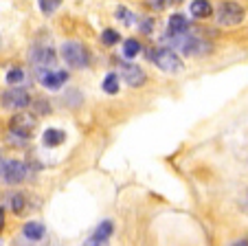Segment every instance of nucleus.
<instances>
[{
  "instance_id": "obj_1",
  "label": "nucleus",
  "mask_w": 248,
  "mask_h": 246,
  "mask_svg": "<svg viewBox=\"0 0 248 246\" xmlns=\"http://www.w3.org/2000/svg\"><path fill=\"white\" fill-rule=\"evenodd\" d=\"M27 165L22 161H7L0 154V178L7 182V185H18V182L27 180Z\"/></svg>"
},
{
  "instance_id": "obj_24",
  "label": "nucleus",
  "mask_w": 248,
  "mask_h": 246,
  "mask_svg": "<svg viewBox=\"0 0 248 246\" xmlns=\"http://www.w3.org/2000/svg\"><path fill=\"white\" fill-rule=\"evenodd\" d=\"M84 246H108L106 240H97V237H90V240L84 242Z\"/></svg>"
},
{
  "instance_id": "obj_3",
  "label": "nucleus",
  "mask_w": 248,
  "mask_h": 246,
  "mask_svg": "<svg viewBox=\"0 0 248 246\" xmlns=\"http://www.w3.org/2000/svg\"><path fill=\"white\" fill-rule=\"evenodd\" d=\"M35 126H38V121H35L33 115H29V112H18V115L11 119L9 130H11V134L29 139V136H33V132H35Z\"/></svg>"
},
{
  "instance_id": "obj_2",
  "label": "nucleus",
  "mask_w": 248,
  "mask_h": 246,
  "mask_svg": "<svg viewBox=\"0 0 248 246\" xmlns=\"http://www.w3.org/2000/svg\"><path fill=\"white\" fill-rule=\"evenodd\" d=\"M62 57L70 68H84L88 64V51L81 42H64L62 44Z\"/></svg>"
},
{
  "instance_id": "obj_6",
  "label": "nucleus",
  "mask_w": 248,
  "mask_h": 246,
  "mask_svg": "<svg viewBox=\"0 0 248 246\" xmlns=\"http://www.w3.org/2000/svg\"><path fill=\"white\" fill-rule=\"evenodd\" d=\"M2 108L5 110H22V108H27L29 103H31V97H29V93L24 88H20V86H14V88L5 90L2 93Z\"/></svg>"
},
{
  "instance_id": "obj_4",
  "label": "nucleus",
  "mask_w": 248,
  "mask_h": 246,
  "mask_svg": "<svg viewBox=\"0 0 248 246\" xmlns=\"http://www.w3.org/2000/svg\"><path fill=\"white\" fill-rule=\"evenodd\" d=\"M244 20V7L237 5V2H222L220 7H217V22L222 24V27H235V24H239Z\"/></svg>"
},
{
  "instance_id": "obj_17",
  "label": "nucleus",
  "mask_w": 248,
  "mask_h": 246,
  "mask_svg": "<svg viewBox=\"0 0 248 246\" xmlns=\"http://www.w3.org/2000/svg\"><path fill=\"white\" fill-rule=\"evenodd\" d=\"M140 53V44H139V40H125L123 42V55L125 57H136Z\"/></svg>"
},
{
  "instance_id": "obj_26",
  "label": "nucleus",
  "mask_w": 248,
  "mask_h": 246,
  "mask_svg": "<svg viewBox=\"0 0 248 246\" xmlns=\"http://www.w3.org/2000/svg\"><path fill=\"white\" fill-rule=\"evenodd\" d=\"M2 227H5V211L0 209V231H2Z\"/></svg>"
},
{
  "instance_id": "obj_23",
  "label": "nucleus",
  "mask_w": 248,
  "mask_h": 246,
  "mask_svg": "<svg viewBox=\"0 0 248 246\" xmlns=\"http://www.w3.org/2000/svg\"><path fill=\"white\" fill-rule=\"evenodd\" d=\"M147 5L152 7V9H156V11H160L165 5H167V0H147Z\"/></svg>"
},
{
  "instance_id": "obj_16",
  "label": "nucleus",
  "mask_w": 248,
  "mask_h": 246,
  "mask_svg": "<svg viewBox=\"0 0 248 246\" xmlns=\"http://www.w3.org/2000/svg\"><path fill=\"white\" fill-rule=\"evenodd\" d=\"M112 231H114L112 222H110V220H106V222H101L97 227V231H94L93 237H97V240H108V237L112 235Z\"/></svg>"
},
{
  "instance_id": "obj_18",
  "label": "nucleus",
  "mask_w": 248,
  "mask_h": 246,
  "mask_svg": "<svg viewBox=\"0 0 248 246\" xmlns=\"http://www.w3.org/2000/svg\"><path fill=\"white\" fill-rule=\"evenodd\" d=\"M60 5H62V0H40V9H42L44 16L55 14L60 9Z\"/></svg>"
},
{
  "instance_id": "obj_25",
  "label": "nucleus",
  "mask_w": 248,
  "mask_h": 246,
  "mask_svg": "<svg viewBox=\"0 0 248 246\" xmlns=\"http://www.w3.org/2000/svg\"><path fill=\"white\" fill-rule=\"evenodd\" d=\"M140 29H143V33H150V31H152V20H143Z\"/></svg>"
},
{
  "instance_id": "obj_14",
  "label": "nucleus",
  "mask_w": 248,
  "mask_h": 246,
  "mask_svg": "<svg viewBox=\"0 0 248 246\" xmlns=\"http://www.w3.org/2000/svg\"><path fill=\"white\" fill-rule=\"evenodd\" d=\"M66 141V134L62 130H57V128H48L46 132H44V145H48V148H57V145H62Z\"/></svg>"
},
{
  "instance_id": "obj_13",
  "label": "nucleus",
  "mask_w": 248,
  "mask_h": 246,
  "mask_svg": "<svg viewBox=\"0 0 248 246\" xmlns=\"http://www.w3.org/2000/svg\"><path fill=\"white\" fill-rule=\"evenodd\" d=\"M189 9H191L193 18H209L213 14V7L209 5V0H193Z\"/></svg>"
},
{
  "instance_id": "obj_9",
  "label": "nucleus",
  "mask_w": 248,
  "mask_h": 246,
  "mask_svg": "<svg viewBox=\"0 0 248 246\" xmlns=\"http://www.w3.org/2000/svg\"><path fill=\"white\" fill-rule=\"evenodd\" d=\"M35 73H38V79L42 82L44 88H51V90L60 88L66 79H68V73H66V70L48 68V70H35Z\"/></svg>"
},
{
  "instance_id": "obj_27",
  "label": "nucleus",
  "mask_w": 248,
  "mask_h": 246,
  "mask_svg": "<svg viewBox=\"0 0 248 246\" xmlns=\"http://www.w3.org/2000/svg\"><path fill=\"white\" fill-rule=\"evenodd\" d=\"M233 246H248V242H246V240H242V242H237V244H233Z\"/></svg>"
},
{
  "instance_id": "obj_15",
  "label": "nucleus",
  "mask_w": 248,
  "mask_h": 246,
  "mask_svg": "<svg viewBox=\"0 0 248 246\" xmlns=\"http://www.w3.org/2000/svg\"><path fill=\"white\" fill-rule=\"evenodd\" d=\"M101 88H103V93H108V95H117V93H119V75L108 73V75H106V79H103Z\"/></svg>"
},
{
  "instance_id": "obj_12",
  "label": "nucleus",
  "mask_w": 248,
  "mask_h": 246,
  "mask_svg": "<svg viewBox=\"0 0 248 246\" xmlns=\"http://www.w3.org/2000/svg\"><path fill=\"white\" fill-rule=\"evenodd\" d=\"M22 233H24V237H27V240L38 242V240H42V237H44L46 229H44L42 222H27V224H24V229H22Z\"/></svg>"
},
{
  "instance_id": "obj_10",
  "label": "nucleus",
  "mask_w": 248,
  "mask_h": 246,
  "mask_svg": "<svg viewBox=\"0 0 248 246\" xmlns=\"http://www.w3.org/2000/svg\"><path fill=\"white\" fill-rule=\"evenodd\" d=\"M121 77L125 79L132 88L143 86V84H145V79H147L145 73H143V68H139L136 64H121Z\"/></svg>"
},
{
  "instance_id": "obj_7",
  "label": "nucleus",
  "mask_w": 248,
  "mask_h": 246,
  "mask_svg": "<svg viewBox=\"0 0 248 246\" xmlns=\"http://www.w3.org/2000/svg\"><path fill=\"white\" fill-rule=\"evenodd\" d=\"M31 64L35 70H48L55 66V51L51 47L31 49Z\"/></svg>"
},
{
  "instance_id": "obj_21",
  "label": "nucleus",
  "mask_w": 248,
  "mask_h": 246,
  "mask_svg": "<svg viewBox=\"0 0 248 246\" xmlns=\"http://www.w3.org/2000/svg\"><path fill=\"white\" fill-rule=\"evenodd\" d=\"M7 82H9L11 86H18L24 82V70L22 68H11L9 73H7Z\"/></svg>"
},
{
  "instance_id": "obj_8",
  "label": "nucleus",
  "mask_w": 248,
  "mask_h": 246,
  "mask_svg": "<svg viewBox=\"0 0 248 246\" xmlns=\"http://www.w3.org/2000/svg\"><path fill=\"white\" fill-rule=\"evenodd\" d=\"M176 47L185 53V55H200V53H206L209 51V44L202 42L200 37H187V35H176Z\"/></svg>"
},
{
  "instance_id": "obj_28",
  "label": "nucleus",
  "mask_w": 248,
  "mask_h": 246,
  "mask_svg": "<svg viewBox=\"0 0 248 246\" xmlns=\"http://www.w3.org/2000/svg\"><path fill=\"white\" fill-rule=\"evenodd\" d=\"M173 2H180V0H173Z\"/></svg>"
},
{
  "instance_id": "obj_19",
  "label": "nucleus",
  "mask_w": 248,
  "mask_h": 246,
  "mask_svg": "<svg viewBox=\"0 0 248 246\" xmlns=\"http://www.w3.org/2000/svg\"><path fill=\"white\" fill-rule=\"evenodd\" d=\"M9 207H11V211H16V213H22V209H24V196L22 194H11L9 196Z\"/></svg>"
},
{
  "instance_id": "obj_20",
  "label": "nucleus",
  "mask_w": 248,
  "mask_h": 246,
  "mask_svg": "<svg viewBox=\"0 0 248 246\" xmlns=\"http://www.w3.org/2000/svg\"><path fill=\"white\" fill-rule=\"evenodd\" d=\"M121 37H119V33L114 31V29H106V31L101 33V42L106 44V47H112V44H117Z\"/></svg>"
},
{
  "instance_id": "obj_11",
  "label": "nucleus",
  "mask_w": 248,
  "mask_h": 246,
  "mask_svg": "<svg viewBox=\"0 0 248 246\" xmlns=\"http://www.w3.org/2000/svg\"><path fill=\"white\" fill-rule=\"evenodd\" d=\"M167 31H169V35H185V33L189 31V22H187V18L185 16H180V14H176V16H171L169 18V24H167Z\"/></svg>"
},
{
  "instance_id": "obj_5",
  "label": "nucleus",
  "mask_w": 248,
  "mask_h": 246,
  "mask_svg": "<svg viewBox=\"0 0 248 246\" xmlns=\"http://www.w3.org/2000/svg\"><path fill=\"white\" fill-rule=\"evenodd\" d=\"M152 60H154V64L158 66L160 70H165V73H178V70L183 68L180 57L176 55L171 49H158V51H154L152 53Z\"/></svg>"
},
{
  "instance_id": "obj_22",
  "label": "nucleus",
  "mask_w": 248,
  "mask_h": 246,
  "mask_svg": "<svg viewBox=\"0 0 248 246\" xmlns=\"http://www.w3.org/2000/svg\"><path fill=\"white\" fill-rule=\"evenodd\" d=\"M117 18L121 20V22H125V24H134V20H136L134 16L125 9V7H119V9H117Z\"/></svg>"
}]
</instances>
